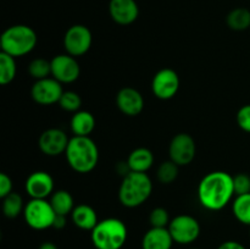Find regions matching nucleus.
Segmentation results:
<instances>
[{"instance_id":"nucleus-1","label":"nucleus","mask_w":250,"mask_h":249,"mask_svg":"<svg viewBox=\"0 0 250 249\" xmlns=\"http://www.w3.org/2000/svg\"><path fill=\"white\" fill-rule=\"evenodd\" d=\"M234 195L233 176L225 171L208 173L198 186V200L203 208L210 211L222 210Z\"/></svg>"},{"instance_id":"nucleus-2","label":"nucleus","mask_w":250,"mask_h":249,"mask_svg":"<svg viewBox=\"0 0 250 249\" xmlns=\"http://www.w3.org/2000/svg\"><path fill=\"white\" fill-rule=\"evenodd\" d=\"M70 167L78 173H89L99 163V149L90 137L73 136L65 151Z\"/></svg>"},{"instance_id":"nucleus-3","label":"nucleus","mask_w":250,"mask_h":249,"mask_svg":"<svg viewBox=\"0 0 250 249\" xmlns=\"http://www.w3.org/2000/svg\"><path fill=\"white\" fill-rule=\"evenodd\" d=\"M153 192V182L144 172L129 171L124 176L119 188V200L124 207L133 209L141 207Z\"/></svg>"},{"instance_id":"nucleus-4","label":"nucleus","mask_w":250,"mask_h":249,"mask_svg":"<svg viewBox=\"0 0 250 249\" xmlns=\"http://www.w3.org/2000/svg\"><path fill=\"white\" fill-rule=\"evenodd\" d=\"M38 37L32 27L26 24H14L2 32L0 37V46L5 54L16 58L27 55L37 45Z\"/></svg>"},{"instance_id":"nucleus-5","label":"nucleus","mask_w":250,"mask_h":249,"mask_svg":"<svg viewBox=\"0 0 250 249\" xmlns=\"http://www.w3.org/2000/svg\"><path fill=\"white\" fill-rule=\"evenodd\" d=\"M128 237V231L122 220L107 217L97 224L90 231L93 246L97 249H121Z\"/></svg>"},{"instance_id":"nucleus-6","label":"nucleus","mask_w":250,"mask_h":249,"mask_svg":"<svg viewBox=\"0 0 250 249\" xmlns=\"http://www.w3.org/2000/svg\"><path fill=\"white\" fill-rule=\"evenodd\" d=\"M22 214L26 224L37 231L53 227L56 216L50 202L46 199H31L24 205Z\"/></svg>"},{"instance_id":"nucleus-7","label":"nucleus","mask_w":250,"mask_h":249,"mask_svg":"<svg viewBox=\"0 0 250 249\" xmlns=\"http://www.w3.org/2000/svg\"><path fill=\"white\" fill-rule=\"evenodd\" d=\"M93 36L90 29L84 24H73L63 36V48L66 54L75 58L84 55L92 46Z\"/></svg>"},{"instance_id":"nucleus-8","label":"nucleus","mask_w":250,"mask_h":249,"mask_svg":"<svg viewBox=\"0 0 250 249\" xmlns=\"http://www.w3.org/2000/svg\"><path fill=\"white\" fill-rule=\"evenodd\" d=\"M167 228L172 236L173 242L178 244L193 243L200 234V225L198 220L186 214L173 217Z\"/></svg>"},{"instance_id":"nucleus-9","label":"nucleus","mask_w":250,"mask_h":249,"mask_svg":"<svg viewBox=\"0 0 250 249\" xmlns=\"http://www.w3.org/2000/svg\"><path fill=\"white\" fill-rule=\"evenodd\" d=\"M180 77L172 68H161L151 81V92L158 99H172L180 89Z\"/></svg>"},{"instance_id":"nucleus-10","label":"nucleus","mask_w":250,"mask_h":249,"mask_svg":"<svg viewBox=\"0 0 250 249\" xmlns=\"http://www.w3.org/2000/svg\"><path fill=\"white\" fill-rule=\"evenodd\" d=\"M51 62V77L55 78L61 84L73 83L80 78L81 67L77 59L68 54H60L54 56Z\"/></svg>"},{"instance_id":"nucleus-11","label":"nucleus","mask_w":250,"mask_h":249,"mask_svg":"<svg viewBox=\"0 0 250 249\" xmlns=\"http://www.w3.org/2000/svg\"><path fill=\"white\" fill-rule=\"evenodd\" d=\"M170 160L178 166L189 165L197 154V145L193 137L188 133H178L171 141L168 146Z\"/></svg>"},{"instance_id":"nucleus-12","label":"nucleus","mask_w":250,"mask_h":249,"mask_svg":"<svg viewBox=\"0 0 250 249\" xmlns=\"http://www.w3.org/2000/svg\"><path fill=\"white\" fill-rule=\"evenodd\" d=\"M62 93V84L54 77L36 81L31 88L32 99L37 104L45 105V106L59 103Z\"/></svg>"},{"instance_id":"nucleus-13","label":"nucleus","mask_w":250,"mask_h":249,"mask_svg":"<svg viewBox=\"0 0 250 249\" xmlns=\"http://www.w3.org/2000/svg\"><path fill=\"white\" fill-rule=\"evenodd\" d=\"M70 138L61 128L45 129L39 136L38 146L43 154L48 156H58L65 154Z\"/></svg>"},{"instance_id":"nucleus-14","label":"nucleus","mask_w":250,"mask_h":249,"mask_svg":"<svg viewBox=\"0 0 250 249\" xmlns=\"http://www.w3.org/2000/svg\"><path fill=\"white\" fill-rule=\"evenodd\" d=\"M24 189L31 199H46L54 193V180L46 171H36L27 177Z\"/></svg>"},{"instance_id":"nucleus-15","label":"nucleus","mask_w":250,"mask_h":249,"mask_svg":"<svg viewBox=\"0 0 250 249\" xmlns=\"http://www.w3.org/2000/svg\"><path fill=\"white\" fill-rule=\"evenodd\" d=\"M116 105L120 111L126 116H138L144 109V98L136 88L125 87L117 93Z\"/></svg>"},{"instance_id":"nucleus-16","label":"nucleus","mask_w":250,"mask_h":249,"mask_svg":"<svg viewBox=\"0 0 250 249\" xmlns=\"http://www.w3.org/2000/svg\"><path fill=\"white\" fill-rule=\"evenodd\" d=\"M109 12L117 24L128 26L138 19L139 7L136 0H110Z\"/></svg>"},{"instance_id":"nucleus-17","label":"nucleus","mask_w":250,"mask_h":249,"mask_svg":"<svg viewBox=\"0 0 250 249\" xmlns=\"http://www.w3.org/2000/svg\"><path fill=\"white\" fill-rule=\"evenodd\" d=\"M173 238L168 228L151 227L142 239V249H171Z\"/></svg>"},{"instance_id":"nucleus-18","label":"nucleus","mask_w":250,"mask_h":249,"mask_svg":"<svg viewBox=\"0 0 250 249\" xmlns=\"http://www.w3.org/2000/svg\"><path fill=\"white\" fill-rule=\"evenodd\" d=\"M71 220L76 227L83 231H92L99 222L95 210L87 204L75 207L73 211L71 212Z\"/></svg>"},{"instance_id":"nucleus-19","label":"nucleus","mask_w":250,"mask_h":249,"mask_svg":"<svg viewBox=\"0 0 250 249\" xmlns=\"http://www.w3.org/2000/svg\"><path fill=\"white\" fill-rule=\"evenodd\" d=\"M126 163L129 171L146 173V171L150 170L154 164V154L151 153L150 149L141 146L131 151Z\"/></svg>"},{"instance_id":"nucleus-20","label":"nucleus","mask_w":250,"mask_h":249,"mask_svg":"<svg viewBox=\"0 0 250 249\" xmlns=\"http://www.w3.org/2000/svg\"><path fill=\"white\" fill-rule=\"evenodd\" d=\"M70 127L73 136L89 137V134L95 128V119L92 112L80 110V111L73 114Z\"/></svg>"},{"instance_id":"nucleus-21","label":"nucleus","mask_w":250,"mask_h":249,"mask_svg":"<svg viewBox=\"0 0 250 249\" xmlns=\"http://www.w3.org/2000/svg\"><path fill=\"white\" fill-rule=\"evenodd\" d=\"M49 202H50L51 207H53L56 215L67 216V215H71V212L75 209V200H73V197L71 195L70 192H67L65 189L54 190L53 194L49 197Z\"/></svg>"},{"instance_id":"nucleus-22","label":"nucleus","mask_w":250,"mask_h":249,"mask_svg":"<svg viewBox=\"0 0 250 249\" xmlns=\"http://www.w3.org/2000/svg\"><path fill=\"white\" fill-rule=\"evenodd\" d=\"M226 22L232 31H246L250 28V10L246 7H236L231 10L227 15Z\"/></svg>"},{"instance_id":"nucleus-23","label":"nucleus","mask_w":250,"mask_h":249,"mask_svg":"<svg viewBox=\"0 0 250 249\" xmlns=\"http://www.w3.org/2000/svg\"><path fill=\"white\" fill-rule=\"evenodd\" d=\"M232 211L241 224L250 226V193L236 195L232 203Z\"/></svg>"},{"instance_id":"nucleus-24","label":"nucleus","mask_w":250,"mask_h":249,"mask_svg":"<svg viewBox=\"0 0 250 249\" xmlns=\"http://www.w3.org/2000/svg\"><path fill=\"white\" fill-rule=\"evenodd\" d=\"M24 205L22 197L19 193L11 192L2 198V212L7 219H15L23 212Z\"/></svg>"},{"instance_id":"nucleus-25","label":"nucleus","mask_w":250,"mask_h":249,"mask_svg":"<svg viewBox=\"0 0 250 249\" xmlns=\"http://www.w3.org/2000/svg\"><path fill=\"white\" fill-rule=\"evenodd\" d=\"M16 77V61L14 56L0 53V83L6 85Z\"/></svg>"},{"instance_id":"nucleus-26","label":"nucleus","mask_w":250,"mask_h":249,"mask_svg":"<svg viewBox=\"0 0 250 249\" xmlns=\"http://www.w3.org/2000/svg\"><path fill=\"white\" fill-rule=\"evenodd\" d=\"M178 167L180 166L173 163L172 160L161 163L158 167V172H156L159 182L163 185H171L172 182H175L178 177Z\"/></svg>"},{"instance_id":"nucleus-27","label":"nucleus","mask_w":250,"mask_h":249,"mask_svg":"<svg viewBox=\"0 0 250 249\" xmlns=\"http://www.w3.org/2000/svg\"><path fill=\"white\" fill-rule=\"evenodd\" d=\"M28 73L36 81L48 78L51 76V62L43 58L33 59L28 65Z\"/></svg>"},{"instance_id":"nucleus-28","label":"nucleus","mask_w":250,"mask_h":249,"mask_svg":"<svg viewBox=\"0 0 250 249\" xmlns=\"http://www.w3.org/2000/svg\"><path fill=\"white\" fill-rule=\"evenodd\" d=\"M59 105L61 109L68 112H77L81 110L82 106V99H81L80 94L73 90H63L62 95H61L60 100H59Z\"/></svg>"},{"instance_id":"nucleus-29","label":"nucleus","mask_w":250,"mask_h":249,"mask_svg":"<svg viewBox=\"0 0 250 249\" xmlns=\"http://www.w3.org/2000/svg\"><path fill=\"white\" fill-rule=\"evenodd\" d=\"M170 215L165 208H154L149 215V222L151 227H160V228H166L170 225Z\"/></svg>"},{"instance_id":"nucleus-30","label":"nucleus","mask_w":250,"mask_h":249,"mask_svg":"<svg viewBox=\"0 0 250 249\" xmlns=\"http://www.w3.org/2000/svg\"><path fill=\"white\" fill-rule=\"evenodd\" d=\"M233 186L236 195L250 193V176L248 173H237L233 176Z\"/></svg>"},{"instance_id":"nucleus-31","label":"nucleus","mask_w":250,"mask_h":249,"mask_svg":"<svg viewBox=\"0 0 250 249\" xmlns=\"http://www.w3.org/2000/svg\"><path fill=\"white\" fill-rule=\"evenodd\" d=\"M237 124L247 133H250V104L243 105L237 112Z\"/></svg>"},{"instance_id":"nucleus-32","label":"nucleus","mask_w":250,"mask_h":249,"mask_svg":"<svg viewBox=\"0 0 250 249\" xmlns=\"http://www.w3.org/2000/svg\"><path fill=\"white\" fill-rule=\"evenodd\" d=\"M12 192V180L6 173H0V197L4 198Z\"/></svg>"},{"instance_id":"nucleus-33","label":"nucleus","mask_w":250,"mask_h":249,"mask_svg":"<svg viewBox=\"0 0 250 249\" xmlns=\"http://www.w3.org/2000/svg\"><path fill=\"white\" fill-rule=\"evenodd\" d=\"M217 249H247L242 243L237 241H226L221 243Z\"/></svg>"},{"instance_id":"nucleus-34","label":"nucleus","mask_w":250,"mask_h":249,"mask_svg":"<svg viewBox=\"0 0 250 249\" xmlns=\"http://www.w3.org/2000/svg\"><path fill=\"white\" fill-rule=\"evenodd\" d=\"M65 226H66V216H63V215H56L53 224L54 228L62 229Z\"/></svg>"},{"instance_id":"nucleus-35","label":"nucleus","mask_w":250,"mask_h":249,"mask_svg":"<svg viewBox=\"0 0 250 249\" xmlns=\"http://www.w3.org/2000/svg\"><path fill=\"white\" fill-rule=\"evenodd\" d=\"M38 249H58V247L54 243H51V242H44V243L39 246Z\"/></svg>"},{"instance_id":"nucleus-36","label":"nucleus","mask_w":250,"mask_h":249,"mask_svg":"<svg viewBox=\"0 0 250 249\" xmlns=\"http://www.w3.org/2000/svg\"><path fill=\"white\" fill-rule=\"evenodd\" d=\"M193 249H198V248H193Z\"/></svg>"},{"instance_id":"nucleus-37","label":"nucleus","mask_w":250,"mask_h":249,"mask_svg":"<svg viewBox=\"0 0 250 249\" xmlns=\"http://www.w3.org/2000/svg\"><path fill=\"white\" fill-rule=\"evenodd\" d=\"M249 236H250V231H249Z\"/></svg>"}]
</instances>
